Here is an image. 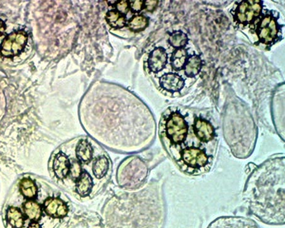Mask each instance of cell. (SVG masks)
<instances>
[{
  "mask_svg": "<svg viewBox=\"0 0 285 228\" xmlns=\"http://www.w3.org/2000/svg\"><path fill=\"white\" fill-rule=\"evenodd\" d=\"M252 215L267 225H285V157L271 158L253 171L243 190Z\"/></svg>",
  "mask_w": 285,
  "mask_h": 228,
  "instance_id": "cell-1",
  "label": "cell"
},
{
  "mask_svg": "<svg viewBox=\"0 0 285 228\" xmlns=\"http://www.w3.org/2000/svg\"><path fill=\"white\" fill-rule=\"evenodd\" d=\"M147 163L137 157L126 159L118 169L117 182L120 186L128 189L139 188L147 178Z\"/></svg>",
  "mask_w": 285,
  "mask_h": 228,
  "instance_id": "cell-2",
  "label": "cell"
},
{
  "mask_svg": "<svg viewBox=\"0 0 285 228\" xmlns=\"http://www.w3.org/2000/svg\"><path fill=\"white\" fill-rule=\"evenodd\" d=\"M167 137L173 145L180 146L187 136L188 126L181 114L174 113L169 115L166 122Z\"/></svg>",
  "mask_w": 285,
  "mask_h": 228,
  "instance_id": "cell-3",
  "label": "cell"
},
{
  "mask_svg": "<svg viewBox=\"0 0 285 228\" xmlns=\"http://www.w3.org/2000/svg\"><path fill=\"white\" fill-rule=\"evenodd\" d=\"M262 2L241 1L234 12V17L240 24L247 25L252 23L262 12Z\"/></svg>",
  "mask_w": 285,
  "mask_h": 228,
  "instance_id": "cell-4",
  "label": "cell"
},
{
  "mask_svg": "<svg viewBox=\"0 0 285 228\" xmlns=\"http://www.w3.org/2000/svg\"><path fill=\"white\" fill-rule=\"evenodd\" d=\"M256 32L261 42L270 45L277 40L279 27L276 19L273 16L267 15L259 23Z\"/></svg>",
  "mask_w": 285,
  "mask_h": 228,
  "instance_id": "cell-5",
  "label": "cell"
},
{
  "mask_svg": "<svg viewBox=\"0 0 285 228\" xmlns=\"http://www.w3.org/2000/svg\"><path fill=\"white\" fill-rule=\"evenodd\" d=\"M27 34L24 31L16 32L8 36L1 45V53L5 57L19 54L26 45Z\"/></svg>",
  "mask_w": 285,
  "mask_h": 228,
  "instance_id": "cell-6",
  "label": "cell"
},
{
  "mask_svg": "<svg viewBox=\"0 0 285 228\" xmlns=\"http://www.w3.org/2000/svg\"><path fill=\"white\" fill-rule=\"evenodd\" d=\"M207 228H261L253 219L244 217L223 216L213 221Z\"/></svg>",
  "mask_w": 285,
  "mask_h": 228,
  "instance_id": "cell-7",
  "label": "cell"
},
{
  "mask_svg": "<svg viewBox=\"0 0 285 228\" xmlns=\"http://www.w3.org/2000/svg\"><path fill=\"white\" fill-rule=\"evenodd\" d=\"M44 210L48 216L54 218H61L67 215V205L58 198H50L44 203Z\"/></svg>",
  "mask_w": 285,
  "mask_h": 228,
  "instance_id": "cell-8",
  "label": "cell"
},
{
  "mask_svg": "<svg viewBox=\"0 0 285 228\" xmlns=\"http://www.w3.org/2000/svg\"><path fill=\"white\" fill-rule=\"evenodd\" d=\"M194 131L198 138L203 143L211 141L215 135L213 126L206 120L200 118L195 120Z\"/></svg>",
  "mask_w": 285,
  "mask_h": 228,
  "instance_id": "cell-9",
  "label": "cell"
},
{
  "mask_svg": "<svg viewBox=\"0 0 285 228\" xmlns=\"http://www.w3.org/2000/svg\"><path fill=\"white\" fill-rule=\"evenodd\" d=\"M168 62V55L162 48L154 49L149 56L148 65L152 72H157L166 66Z\"/></svg>",
  "mask_w": 285,
  "mask_h": 228,
  "instance_id": "cell-10",
  "label": "cell"
},
{
  "mask_svg": "<svg viewBox=\"0 0 285 228\" xmlns=\"http://www.w3.org/2000/svg\"><path fill=\"white\" fill-rule=\"evenodd\" d=\"M160 84L164 89L171 92H176L183 88L185 82L176 74H168L160 78Z\"/></svg>",
  "mask_w": 285,
  "mask_h": 228,
  "instance_id": "cell-11",
  "label": "cell"
},
{
  "mask_svg": "<svg viewBox=\"0 0 285 228\" xmlns=\"http://www.w3.org/2000/svg\"><path fill=\"white\" fill-rule=\"evenodd\" d=\"M68 159L65 154L59 153L55 157L53 162V170L59 179H65L68 171Z\"/></svg>",
  "mask_w": 285,
  "mask_h": 228,
  "instance_id": "cell-12",
  "label": "cell"
},
{
  "mask_svg": "<svg viewBox=\"0 0 285 228\" xmlns=\"http://www.w3.org/2000/svg\"><path fill=\"white\" fill-rule=\"evenodd\" d=\"M23 210L27 217L33 222L39 221L42 217V208L40 204L35 201L25 202L23 205Z\"/></svg>",
  "mask_w": 285,
  "mask_h": 228,
  "instance_id": "cell-13",
  "label": "cell"
},
{
  "mask_svg": "<svg viewBox=\"0 0 285 228\" xmlns=\"http://www.w3.org/2000/svg\"><path fill=\"white\" fill-rule=\"evenodd\" d=\"M6 220L13 228H21L24 224V218L21 210L16 207H11L6 213Z\"/></svg>",
  "mask_w": 285,
  "mask_h": 228,
  "instance_id": "cell-14",
  "label": "cell"
},
{
  "mask_svg": "<svg viewBox=\"0 0 285 228\" xmlns=\"http://www.w3.org/2000/svg\"><path fill=\"white\" fill-rule=\"evenodd\" d=\"M185 73L188 76L194 77L200 72L201 60L197 55L192 56L187 60L185 64Z\"/></svg>",
  "mask_w": 285,
  "mask_h": 228,
  "instance_id": "cell-15",
  "label": "cell"
},
{
  "mask_svg": "<svg viewBox=\"0 0 285 228\" xmlns=\"http://www.w3.org/2000/svg\"><path fill=\"white\" fill-rule=\"evenodd\" d=\"M188 59V53L185 49L179 48L173 53L171 62L175 70H181L184 68Z\"/></svg>",
  "mask_w": 285,
  "mask_h": 228,
  "instance_id": "cell-16",
  "label": "cell"
},
{
  "mask_svg": "<svg viewBox=\"0 0 285 228\" xmlns=\"http://www.w3.org/2000/svg\"><path fill=\"white\" fill-rule=\"evenodd\" d=\"M106 19L107 22L113 27L121 28L126 25L125 17L117 10H112L107 13Z\"/></svg>",
  "mask_w": 285,
  "mask_h": 228,
  "instance_id": "cell-17",
  "label": "cell"
},
{
  "mask_svg": "<svg viewBox=\"0 0 285 228\" xmlns=\"http://www.w3.org/2000/svg\"><path fill=\"white\" fill-rule=\"evenodd\" d=\"M21 190L23 196L28 199H33L37 194L36 184L30 179H23L21 182Z\"/></svg>",
  "mask_w": 285,
  "mask_h": 228,
  "instance_id": "cell-18",
  "label": "cell"
},
{
  "mask_svg": "<svg viewBox=\"0 0 285 228\" xmlns=\"http://www.w3.org/2000/svg\"><path fill=\"white\" fill-rule=\"evenodd\" d=\"M171 45L175 48H180L185 46L188 43V37L186 34L181 31H175L171 34L169 39Z\"/></svg>",
  "mask_w": 285,
  "mask_h": 228,
  "instance_id": "cell-19",
  "label": "cell"
},
{
  "mask_svg": "<svg viewBox=\"0 0 285 228\" xmlns=\"http://www.w3.org/2000/svg\"><path fill=\"white\" fill-rule=\"evenodd\" d=\"M147 25L148 19L143 16H135L129 21V27L134 31H142L147 27Z\"/></svg>",
  "mask_w": 285,
  "mask_h": 228,
  "instance_id": "cell-20",
  "label": "cell"
},
{
  "mask_svg": "<svg viewBox=\"0 0 285 228\" xmlns=\"http://www.w3.org/2000/svg\"><path fill=\"white\" fill-rule=\"evenodd\" d=\"M132 11L135 12H140L144 6V1L137 0V1H132L129 2Z\"/></svg>",
  "mask_w": 285,
  "mask_h": 228,
  "instance_id": "cell-21",
  "label": "cell"
},
{
  "mask_svg": "<svg viewBox=\"0 0 285 228\" xmlns=\"http://www.w3.org/2000/svg\"><path fill=\"white\" fill-rule=\"evenodd\" d=\"M129 2L126 1L117 2V11L122 14H126L128 11Z\"/></svg>",
  "mask_w": 285,
  "mask_h": 228,
  "instance_id": "cell-22",
  "label": "cell"
},
{
  "mask_svg": "<svg viewBox=\"0 0 285 228\" xmlns=\"http://www.w3.org/2000/svg\"><path fill=\"white\" fill-rule=\"evenodd\" d=\"M157 3L158 2L157 1H144V6L146 9H147L149 11H152V10L155 9Z\"/></svg>",
  "mask_w": 285,
  "mask_h": 228,
  "instance_id": "cell-23",
  "label": "cell"
},
{
  "mask_svg": "<svg viewBox=\"0 0 285 228\" xmlns=\"http://www.w3.org/2000/svg\"><path fill=\"white\" fill-rule=\"evenodd\" d=\"M5 30V23H4L3 21L0 20V36H1V34L4 33Z\"/></svg>",
  "mask_w": 285,
  "mask_h": 228,
  "instance_id": "cell-24",
  "label": "cell"
},
{
  "mask_svg": "<svg viewBox=\"0 0 285 228\" xmlns=\"http://www.w3.org/2000/svg\"><path fill=\"white\" fill-rule=\"evenodd\" d=\"M28 228H41V227L39 224L36 222H33L29 225Z\"/></svg>",
  "mask_w": 285,
  "mask_h": 228,
  "instance_id": "cell-25",
  "label": "cell"
}]
</instances>
